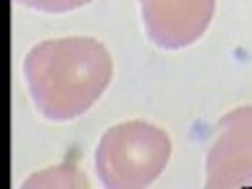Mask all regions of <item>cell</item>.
Segmentation results:
<instances>
[{
  "instance_id": "obj_3",
  "label": "cell",
  "mask_w": 252,
  "mask_h": 189,
  "mask_svg": "<svg viewBox=\"0 0 252 189\" xmlns=\"http://www.w3.org/2000/svg\"><path fill=\"white\" fill-rule=\"evenodd\" d=\"M146 33L161 48L189 46L212 20L215 0H141Z\"/></svg>"
},
{
  "instance_id": "obj_2",
  "label": "cell",
  "mask_w": 252,
  "mask_h": 189,
  "mask_svg": "<svg viewBox=\"0 0 252 189\" xmlns=\"http://www.w3.org/2000/svg\"><path fill=\"white\" fill-rule=\"evenodd\" d=\"M169 136L144 121L121 124L106 131L96 166L106 187H144L154 182L169 159Z\"/></svg>"
},
{
  "instance_id": "obj_1",
  "label": "cell",
  "mask_w": 252,
  "mask_h": 189,
  "mask_svg": "<svg viewBox=\"0 0 252 189\" xmlns=\"http://www.w3.org/2000/svg\"><path fill=\"white\" fill-rule=\"evenodd\" d=\"M111 73V56L94 38L46 40L26 58L28 91L51 121H68L89 111L109 86Z\"/></svg>"
},
{
  "instance_id": "obj_5",
  "label": "cell",
  "mask_w": 252,
  "mask_h": 189,
  "mask_svg": "<svg viewBox=\"0 0 252 189\" xmlns=\"http://www.w3.org/2000/svg\"><path fill=\"white\" fill-rule=\"evenodd\" d=\"M18 3L35 8V10H43V13H66V10H73V8L91 3V0H18Z\"/></svg>"
},
{
  "instance_id": "obj_4",
  "label": "cell",
  "mask_w": 252,
  "mask_h": 189,
  "mask_svg": "<svg viewBox=\"0 0 252 189\" xmlns=\"http://www.w3.org/2000/svg\"><path fill=\"white\" fill-rule=\"evenodd\" d=\"M209 187L252 182V109H240L222 119V134L209 152Z\"/></svg>"
}]
</instances>
